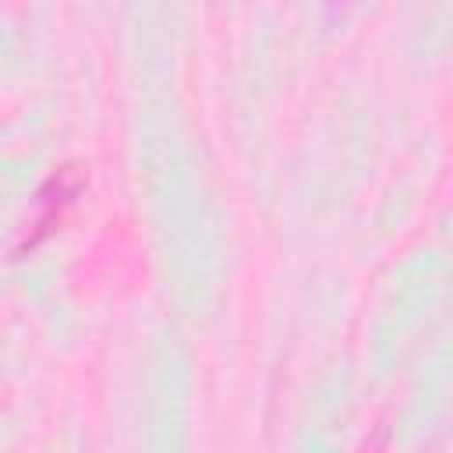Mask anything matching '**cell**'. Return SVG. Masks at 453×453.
<instances>
[{
	"instance_id": "6da1fadb",
	"label": "cell",
	"mask_w": 453,
	"mask_h": 453,
	"mask_svg": "<svg viewBox=\"0 0 453 453\" xmlns=\"http://www.w3.org/2000/svg\"><path fill=\"white\" fill-rule=\"evenodd\" d=\"M81 191V177L67 166V170H57L46 184H42V191H39V198H35V216H32V223H28V234H25V241H21V248H35L60 219H64V212L71 209V202H74V195Z\"/></svg>"
}]
</instances>
